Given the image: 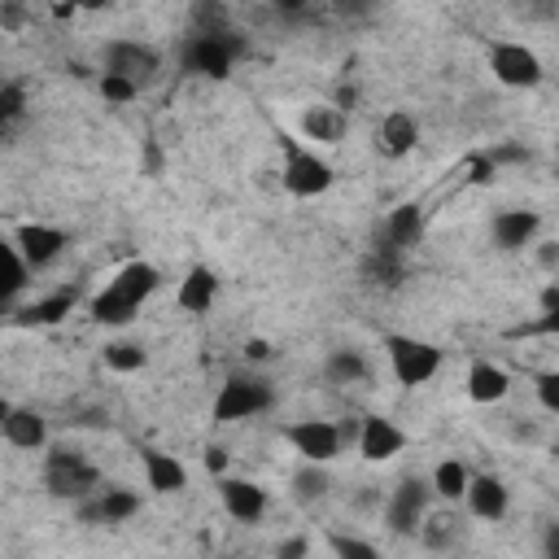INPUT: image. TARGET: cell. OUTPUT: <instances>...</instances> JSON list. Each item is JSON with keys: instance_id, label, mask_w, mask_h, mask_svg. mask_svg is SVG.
I'll use <instances>...</instances> for the list:
<instances>
[{"instance_id": "6da1fadb", "label": "cell", "mask_w": 559, "mask_h": 559, "mask_svg": "<svg viewBox=\"0 0 559 559\" xmlns=\"http://www.w3.org/2000/svg\"><path fill=\"white\" fill-rule=\"evenodd\" d=\"M100 489V467L87 463L79 450H66V445H52L44 454V493L57 498V502H83Z\"/></svg>"}, {"instance_id": "7a4b0ae2", "label": "cell", "mask_w": 559, "mask_h": 559, "mask_svg": "<svg viewBox=\"0 0 559 559\" xmlns=\"http://www.w3.org/2000/svg\"><path fill=\"white\" fill-rule=\"evenodd\" d=\"M240 52H245V39H240L236 31H223V35H201V31H192V35L183 39V48H179V66H183L188 74H197V79L223 83V79L231 74V66H236Z\"/></svg>"}, {"instance_id": "3957f363", "label": "cell", "mask_w": 559, "mask_h": 559, "mask_svg": "<svg viewBox=\"0 0 559 559\" xmlns=\"http://www.w3.org/2000/svg\"><path fill=\"white\" fill-rule=\"evenodd\" d=\"M384 358H389V371H393V380L402 389H419V384H428L441 371V349L432 341L402 336V332L384 336Z\"/></svg>"}, {"instance_id": "277c9868", "label": "cell", "mask_w": 559, "mask_h": 559, "mask_svg": "<svg viewBox=\"0 0 559 559\" xmlns=\"http://www.w3.org/2000/svg\"><path fill=\"white\" fill-rule=\"evenodd\" d=\"M275 393L266 380L258 376H227L210 402V424H240V419H253L262 411H271Z\"/></svg>"}, {"instance_id": "5b68a950", "label": "cell", "mask_w": 559, "mask_h": 559, "mask_svg": "<svg viewBox=\"0 0 559 559\" xmlns=\"http://www.w3.org/2000/svg\"><path fill=\"white\" fill-rule=\"evenodd\" d=\"M284 140V135H280ZM332 166L314 153V148H301L293 140H284V170H280V183L293 192V197H323L332 188Z\"/></svg>"}, {"instance_id": "8992f818", "label": "cell", "mask_w": 559, "mask_h": 559, "mask_svg": "<svg viewBox=\"0 0 559 559\" xmlns=\"http://www.w3.org/2000/svg\"><path fill=\"white\" fill-rule=\"evenodd\" d=\"M432 498H437L432 480H419V476L397 480V489H393L389 502H384V524H389L397 537H419V524H424Z\"/></svg>"}, {"instance_id": "52a82bcc", "label": "cell", "mask_w": 559, "mask_h": 559, "mask_svg": "<svg viewBox=\"0 0 559 559\" xmlns=\"http://www.w3.org/2000/svg\"><path fill=\"white\" fill-rule=\"evenodd\" d=\"M489 74L502 83V87H537L542 79H546V70H542V57L533 52V48H524V44H515V39H502V44H493L489 48Z\"/></svg>"}, {"instance_id": "ba28073f", "label": "cell", "mask_w": 559, "mask_h": 559, "mask_svg": "<svg viewBox=\"0 0 559 559\" xmlns=\"http://www.w3.org/2000/svg\"><path fill=\"white\" fill-rule=\"evenodd\" d=\"M345 428L341 424H332V419H293L288 428H284V441L301 454V459H310V463H332L336 454H341V445H345Z\"/></svg>"}, {"instance_id": "9c48e42d", "label": "cell", "mask_w": 559, "mask_h": 559, "mask_svg": "<svg viewBox=\"0 0 559 559\" xmlns=\"http://www.w3.org/2000/svg\"><path fill=\"white\" fill-rule=\"evenodd\" d=\"M140 511V493L127 485H100L92 498L74 502V520L96 528V524H127Z\"/></svg>"}, {"instance_id": "30bf717a", "label": "cell", "mask_w": 559, "mask_h": 559, "mask_svg": "<svg viewBox=\"0 0 559 559\" xmlns=\"http://www.w3.org/2000/svg\"><path fill=\"white\" fill-rule=\"evenodd\" d=\"M100 66L114 70V74H127V79H135V83L144 87V83L157 79L162 52H157L153 44H140V39H109L105 52H100Z\"/></svg>"}, {"instance_id": "8fae6325", "label": "cell", "mask_w": 559, "mask_h": 559, "mask_svg": "<svg viewBox=\"0 0 559 559\" xmlns=\"http://www.w3.org/2000/svg\"><path fill=\"white\" fill-rule=\"evenodd\" d=\"M9 240L22 249V258H26L35 271H44L48 262H57V258L66 253V245H70V236H66L61 227H52V223H17V227L9 231Z\"/></svg>"}, {"instance_id": "7c38bea8", "label": "cell", "mask_w": 559, "mask_h": 559, "mask_svg": "<svg viewBox=\"0 0 559 559\" xmlns=\"http://www.w3.org/2000/svg\"><path fill=\"white\" fill-rule=\"evenodd\" d=\"M0 432L13 450H48V419L31 406H0Z\"/></svg>"}, {"instance_id": "4fadbf2b", "label": "cell", "mask_w": 559, "mask_h": 559, "mask_svg": "<svg viewBox=\"0 0 559 559\" xmlns=\"http://www.w3.org/2000/svg\"><path fill=\"white\" fill-rule=\"evenodd\" d=\"M218 502L236 524H258L266 515V489L258 480L240 476H218Z\"/></svg>"}, {"instance_id": "5bb4252c", "label": "cell", "mask_w": 559, "mask_h": 559, "mask_svg": "<svg viewBox=\"0 0 559 559\" xmlns=\"http://www.w3.org/2000/svg\"><path fill=\"white\" fill-rule=\"evenodd\" d=\"M402 450H406V432H402L393 419L367 415V419L358 424V454H362L367 463H389V459H397Z\"/></svg>"}, {"instance_id": "9a60e30c", "label": "cell", "mask_w": 559, "mask_h": 559, "mask_svg": "<svg viewBox=\"0 0 559 559\" xmlns=\"http://www.w3.org/2000/svg\"><path fill=\"white\" fill-rule=\"evenodd\" d=\"M542 231V214L528 210V205H515V210H498L493 223H489V236L502 253H515L524 245H533V236Z\"/></svg>"}, {"instance_id": "2e32d148", "label": "cell", "mask_w": 559, "mask_h": 559, "mask_svg": "<svg viewBox=\"0 0 559 559\" xmlns=\"http://www.w3.org/2000/svg\"><path fill=\"white\" fill-rule=\"evenodd\" d=\"M463 502H467V511H472L476 520H489V524H498V520L507 515V507H511V489H507L498 476L480 472V476H472V485H467Z\"/></svg>"}, {"instance_id": "e0dca14e", "label": "cell", "mask_w": 559, "mask_h": 559, "mask_svg": "<svg viewBox=\"0 0 559 559\" xmlns=\"http://www.w3.org/2000/svg\"><path fill=\"white\" fill-rule=\"evenodd\" d=\"M70 310H74V288H57V293H48V297L22 306V310H9V323H13V328H52V323H61Z\"/></svg>"}, {"instance_id": "ac0fdd59", "label": "cell", "mask_w": 559, "mask_h": 559, "mask_svg": "<svg viewBox=\"0 0 559 559\" xmlns=\"http://www.w3.org/2000/svg\"><path fill=\"white\" fill-rule=\"evenodd\" d=\"M507 393H511L507 367H498V362H489V358H472V367H467V397H472L476 406H493V402H502Z\"/></svg>"}, {"instance_id": "d6986e66", "label": "cell", "mask_w": 559, "mask_h": 559, "mask_svg": "<svg viewBox=\"0 0 559 559\" xmlns=\"http://www.w3.org/2000/svg\"><path fill=\"white\" fill-rule=\"evenodd\" d=\"M415 144H419V127H415V118L406 109H393V114L380 118V127H376V153L406 157Z\"/></svg>"}, {"instance_id": "ffe728a7", "label": "cell", "mask_w": 559, "mask_h": 559, "mask_svg": "<svg viewBox=\"0 0 559 559\" xmlns=\"http://www.w3.org/2000/svg\"><path fill=\"white\" fill-rule=\"evenodd\" d=\"M214 297H218V275H214L205 262L188 266V275H183L179 288H175L179 310H188V314H205V310L214 306Z\"/></svg>"}, {"instance_id": "44dd1931", "label": "cell", "mask_w": 559, "mask_h": 559, "mask_svg": "<svg viewBox=\"0 0 559 559\" xmlns=\"http://www.w3.org/2000/svg\"><path fill=\"white\" fill-rule=\"evenodd\" d=\"M297 127L314 144H341L349 122H345V109H336V105H306L301 118H297Z\"/></svg>"}, {"instance_id": "7402d4cb", "label": "cell", "mask_w": 559, "mask_h": 559, "mask_svg": "<svg viewBox=\"0 0 559 559\" xmlns=\"http://www.w3.org/2000/svg\"><path fill=\"white\" fill-rule=\"evenodd\" d=\"M140 463H144V480H148L153 493H179V489H188V467H183L175 454H166V450H144Z\"/></svg>"}, {"instance_id": "603a6c76", "label": "cell", "mask_w": 559, "mask_h": 559, "mask_svg": "<svg viewBox=\"0 0 559 559\" xmlns=\"http://www.w3.org/2000/svg\"><path fill=\"white\" fill-rule=\"evenodd\" d=\"M419 205H397L389 218H384V227H380V240H376V249H384V253H406L415 240H419Z\"/></svg>"}, {"instance_id": "cb8c5ba5", "label": "cell", "mask_w": 559, "mask_h": 559, "mask_svg": "<svg viewBox=\"0 0 559 559\" xmlns=\"http://www.w3.org/2000/svg\"><path fill=\"white\" fill-rule=\"evenodd\" d=\"M109 284H114L122 297H131V301L140 306V301H148V297L157 293V284H162V271H157L153 262H140V258H131L127 266H118V271H114V280H109Z\"/></svg>"}, {"instance_id": "d4e9b609", "label": "cell", "mask_w": 559, "mask_h": 559, "mask_svg": "<svg viewBox=\"0 0 559 559\" xmlns=\"http://www.w3.org/2000/svg\"><path fill=\"white\" fill-rule=\"evenodd\" d=\"M92 323H100V328H127L135 314H140V306L131 301V297H122L114 284H105L96 297H92Z\"/></svg>"}, {"instance_id": "484cf974", "label": "cell", "mask_w": 559, "mask_h": 559, "mask_svg": "<svg viewBox=\"0 0 559 559\" xmlns=\"http://www.w3.org/2000/svg\"><path fill=\"white\" fill-rule=\"evenodd\" d=\"M323 376H328L332 384H367V380H371V362H367V354H362V349L341 345V349H332V354H328Z\"/></svg>"}, {"instance_id": "4316f807", "label": "cell", "mask_w": 559, "mask_h": 559, "mask_svg": "<svg viewBox=\"0 0 559 559\" xmlns=\"http://www.w3.org/2000/svg\"><path fill=\"white\" fill-rule=\"evenodd\" d=\"M432 489H437V498H445V502H463V493H467V485H472V472L459 463V459H441L437 467H432Z\"/></svg>"}, {"instance_id": "83f0119b", "label": "cell", "mask_w": 559, "mask_h": 559, "mask_svg": "<svg viewBox=\"0 0 559 559\" xmlns=\"http://www.w3.org/2000/svg\"><path fill=\"white\" fill-rule=\"evenodd\" d=\"M328 463H310V459H301V467L293 472V498L297 502H319V498H328V489H332V480H328V472H323Z\"/></svg>"}, {"instance_id": "f1b7e54d", "label": "cell", "mask_w": 559, "mask_h": 559, "mask_svg": "<svg viewBox=\"0 0 559 559\" xmlns=\"http://www.w3.org/2000/svg\"><path fill=\"white\" fill-rule=\"evenodd\" d=\"M406 275L402 266V253H384V249H371V258L362 262V280L376 284V288H397Z\"/></svg>"}, {"instance_id": "f546056e", "label": "cell", "mask_w": 559, "mask_h": 559, "mask_svg": "<svg viewBox=\"0 0 559 559\" xmlns=\"http://www.w3.org/2000/svg\"><path fill=\"white\" fill-rule=\"evenodd\" d=\"M419 542H424L428 550L454 546V542H459V520H454L450 511H428L424 524H419Z\"/></svg>"}, {"instance_id": "4dcf8cb0", "label": "cell", "mask_w": 559, "mask_h": 559, "mask_svg": "<svg viewBox=\"0 0 559 559\" xmlns=\"http://www.w3.org/2000/svg\"><path fill=\"white\" fill-rule=\"evenodd\" d=\"M188 17H192V31H201V35H223V31H231V13H227L223 0H192Z\"/></svg>"}, {"instance_id": "1f68e13d", "label": "cell", "mask_w": 559, "mask_h": 559, "mask_svg": "<svg viewBox=\"0 0 559 559\" xmlns=\"http://www.w3.org/2000/svg\"><path fill=\"white\" fill-rule=\"evenodd\" d=\"M144 362H148V354H144V345H135V341H109V345H105V367L118 371V376L144 371Z\"/></svg>"}, {"instance_id": "d6a6232c", "label": "cell", "mask_w": 559, "mask_h": 559, "mask_svg": "<svg viewBox=\"0 0 559 559\" xmlns=\"http://www.w3.org/2000/svg\"><path fill=\"white\" fill-rule=\"evenodd\" d=\"M4 258H9V280H4V306L13 310V301H17V293L31 284V275H35V266L22 258V249L13 245V240H4Z\"/></svg>"}, {"instance_id": "836d02e7", "label": "cell", "mask_w": 559, "mask_h": 559, "mask_svg": "<svg viewBox=\"0 0 559 559\" xmlns=\"http://www.w3.org/2000/svg\"><path fill=\"white\" fill-rule=\"evenodd\" d=\"M96 87H100V96H105L109 105H131V100L140 96V83L127 79V74H114V70H105V74L96 79Z\"/></svg>"}, {"instance_id": "e575fe53", "label": "cell", "mask_w": 559, "mask_h": 559, "mask_svg": "<svg viewBox=\"0 0 559 559\" xmlns=\"http://www.w3.org/2000/svg\"><path fill=\"white\" fill-rule=\"evenodd\" d=\"M22 114H26V87L9 79V83L0 87V122H4V127H13Z\"/></svg>"}, {"instance_id": "d590c367", "label": "cell", "mask_w": 559, "mask_h": 559, "mask_svg": "<svg viewBox=\"0 0 559 559\" xmlns=\"http://www.w3.org/2000/svg\"><path fill=\"white\" fill-rule=\"evenodd\" d=\"M328 546H332V555H341V559H376V555H380L371 542H362V537H345V533H332Z\"/></svg>"}, {"instance_id": "8d00e7d4", "label": "cell", "mask_w": 559, "mask_h": 559, "mask_svg": "<svg viewBox=\"0 0 559 559\" xmlns=\"http://www.w3.org/2000/svg\"><path fill=\"white\" fill-rule=\"evenodd\" d=\"M507 336H559V301L542 310V319L524 323V328H511Z\"/></svg>"}, {"instance_id": "74e56055", "label": "cell", "mask_w": 559, "mask_h": 559, "mask_svg": "<svg viewBox=\"0 0 559 559\" xmlns=\"http://www.w3.org/2000/svg\"><path fill=\"white\" fill-rule=\"evenodd\" d=\"M533 389H537V402H542L550 415H559V371H542V376L533 380Z\"/></svg>"}, {"instance_id": "f35d334b", "label": "cell", "mask_w": 559, "mask_h": 559, "mask_svg": "<svg viewBox=\"0 0 559 559\" xmlns=\"http://www.w3.org/2000/svg\"><path fill=\"white\" fill-rule=\"evenodd\" d=\"M245 358H249V362H266V358H271V341H266V336H249V341H245Z\"/></svg>"}, {"instance_id": "ab89813d", "label": "cell", "mask_w": 559, "mask_h": 559, "mask_svg": "<svg viewBox=\"0 0 559 559\" xmlns=\"http://www.w3.org/2000/svg\"><path fill=\"white\" fill-rule=\"evenodd\" d=\"M275 555H280V559H301V555H310V542H306V537H288V542L275 546Z\"/></svg>"}, {"instance_id": "60d3db41", "label": "cell", "mask_w": 559, "mask_h": 559, "mask_svg": "<svg viewBox=\"0 0 559 559\" xmlns=\"http://www.w3.org/2000/svg\"><path fill=\"white\" fill-rule=\"evenodd\" d=\"M205 472H214V476L227 472V450L223 445H205Z\"/></svg>"}, {"instance_id": "b9f144b4", "label": "cell", "mask_w": 559, "mask_h": 559, "mask_svg": "<svg viewBox=\"0 0 559 559\" xmlns=\"http://www.w3.org/2000/svg\"><path fill=\"white\" fill-rule=\"evenodd\" d=\"M332 105L349 114V109L358 105V87H354V83H341V87H336V96H332Z\"/></svg>"}, {"instance_id": "7bdbcfd3", "label": "cell", "mask_w": 559, "mask_h": 559, "mask_svg": "<svg viewBox=\"0 0 559 559\" xmlns=\"http://www.w3.org/2000/svg\"><path fill=\"white\" fill-rule=\"evenodd\" d=\"M489 162H493V166H498V162H528V148H520V144H507V148L489 153Z\"/></svg>"}, {"instance_id": "ee69618b", "label": "cell", "mask_w": 559, "mask_h": 559, "mask_svg": "<svg viewBox=\"0 0 559 559\" xmlns=\"http://www.w3.org/2000/svg\"><path fill=\"white\" fill-rule=\"evenodd\" d=\"M537 262H542V271H555V266H559V240H546V245L537 249Z\"/></svg>"}, {"instance_id": "f6af8a7d", "label": "cell", "mask_w": 559, "mask_h": 559, "mask_svg": "<svg viewBox=\"0 0 559 559\" xmlns=\"http://www.w3.org/2000/svg\"><path fill=\"white\" fill-rule=\"evenodd\" d=\"M542 555H546V559H559V524H546V533H542Z\"/></svg>"}, {"instance_id": "bcb514c9", "label": "cell", "mask_w": 559, "mask_h": 559, "mask_svg": "<svg viewBox=\"0 0 559 559\" xmlns=\"http://www.w3.org/2000/svg\"><path fill=\"white\" fill-rule=\"evenodd\" d=\"M74 9H83V13H100V9H109L114 0H70Z\"/></svg>"}, {"instance_id": "7dc6e473", "label": "cell", "mask_w": 559, "mask_h": 559, "mask_svg": "<svg viewBox=\"0 0 559 559\" xmlns=\"http://www.w3.org/2000/svg\"><path fill=\"white\" fill-rule=\"evenodd\" d=\"M306 0H275V9H284V13H297Z\"/></svg>"}, {"instance_id": "c3c4849f", "label": "cell", "mask_w": 559, "mask_h": 559, "mask_svg": "<svg viewBox=\"0 0 559 559\" xmlns=\"http://www.w3.org/2000/svg\"><path fill=\"white\" fill-rule=\"evenodd\" d=\"M550 454H555V459H559V437H555V445H550Z\"/></svg>"}, {"instance_id": "681fc988", "label": "cell", "mask_w": 559, "mask_h": 559, "mask_svg": "<svg viewBox=\"0 0 559 559\" xmlns=\"http://www.w3.org/2000/svg\"><path fill=\"white\" fill-rule=\"evenodd\" d=\"M555 157H559V140H555Z\"/></svg>"}]
</instances>
